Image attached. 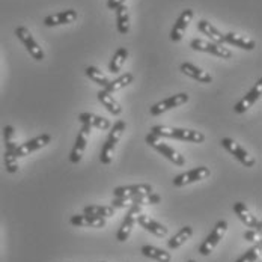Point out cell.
I'll list each match as a JSON object with an SVG mask.
<instances>
[{"instance_id":"obj_14","label":"cell","mask_w":262,"mask_h":262,"mask_svg":"<svg viewBox=\"0 0 262 262\" xmlns=\"http://www.w3.org/2000/svg\"><path fill=\"white\" fill-rule=\"evenodd\" d=\"M91 128L92 127H89L86 124H81V128H80L79 134H77L74 148H73L71 156H70V160H71L73 164H77V163L81 161L83 154H84V149H86V145H88V134L91 133Z\"/></svg>"},{"instance_id":"obj_10","label":"cell","mask_w":262,"mask_h":262,"mask_svg":"<svg viewBox=\"0 0 262 262\" xmlns=\"http://www.w3.org/2000/svg\"><path fill=\"white\" fill-rule=\"evenodd\" d=\"M211 175L210 169L205 167V166H199V167H194L191 170H187L181 175L175 177L173 178V185L175 187H184V185H188V184L198 183V181H202V180H207Z\"/></svg>"},{"instance_id":"obj_13","label":"cell","mask_w":262,"mask_h":262,"mask_svg":"<svg viewBox=\"0 0 262 262\" xmlns=\"http://www.w3.org/2000/svg\"><path fill=\"white\" fill-rule=\"evenodd\" d=\"M262 95V79H259L256 83H255V86L234 105V112L238 113V115H241V113H246L252 105L255 104L259 98H261Z\"/></svg>"},{"instance_id":"obj_2","label":"cell","mask_w":262,"mask_h":262,"mask_svg":"<svg viewBox=\"0 0 262 262\" xmlns=\"http://www.w3.org/2000/svg\"><path fill=\"white\" fill-rule=\"evenodd\" d=\"M125 127H127L125 121H118L113 127H110L108 136H107L104 145L101 148V152H100V160H101L103 164H110L112 163V160H113V151L116 148V143L122 137V134L125 131Z\"/></svg>"},{"instance_id":"obj_6","label":"cell","mask_w":262,"mask_h":262,"mask_svg":"<svg viewBox=\"0 0 262 262\" xmlns=\"http://www.w3.org/2000/svg\"><path fill=\"white\" fill-rule=\"evenodd\" d=\"M15 35H17V38L23 42V46L26 47V50L29 52V54H30L35 60H38V62L44 60L46 54L42 52V49L39 47V44L35 41V38L32 36V33L29 32L27 27H17V29H15Z\"/></svg>"},{"instance_id":"obj_24","label":"cell","mask_w":262,"mask_h":262,"mask_svg":"<svg viewBox=\"0 0 262 262\" xmlns=\"http://www.w3.org/2000/svg\"><path fill=\"white\" fill-rule=\"evenodd\" d=\"M116 26H118V32L121 35H127L130 32V11L127 8V5H121L116 9Z\"/></svg>"},{"instance_id":"obj_37","label":"cell","mask_w":262,"mask_h":262,"mask_svg":"<svg viewBox=\"0 0 262 262\" xmlns=\"http://www.w3.org/2000/svg\"><path fill=\"white\" fill-rule=\"evenodd\" d=\"M187 262H196V261H193V259H190V261H187Z\"/></svg>"},{"instance_id":"obj_3","label":"cell","mask_w":262,"mask_h":262,"mask_svg":"<svg viewBox=\"0 0 262 262\" xmlns=\"http://www.w3.org/2000/svg\"><path fill=\"white\" fill-rule=\"evenodd\" d=\"M15 130L12 125H5L3 127V140H5V167L9 173H15L18 170V163H17V143L14 140Z\"/></svg>"},{"instance_id":"obj_36","label":"cell","mask_w":262,"mask_h":262,"mask_svg":"<svg viewBox=\"0 0 262 262\" xmlns=\"http://www.w3.org/2000/svg\"><path fill=\"white\" fill-rule=\"evenodd\" d=\"M124 3H125V0H108V2H107V8L115 11L118 6H121V5H124Z\"/></svg>"},{"instance_id":"obj_20","label":"cell","mask_w":262,"mask_h":262,"mask_svg":"<svg viewBox=\"0 0 262 262\" xmlns=\"http://www.w3.org/2000/svg\"><path fill=\"white\" fill-rule=\"evenodd\" d=\"M71 225L77 228H104L105 219L89 214H76L71 217Z\"/></svg>"},{"instance_id":"obj_30","label":"cell","mask_w":262,"mask_h":262,"mask_svg":"<svg viewBox=\"0 0 262 262\" xmlns=\"http://www.w3.org/2000/svg\"><path fill=\"white\" fill-rule=\"evenodd\" d=\"M133 80H134V76H133L131 73H125V74L119 76L118 79H115L113 81H110V83L105 86L104 89L108 92V94H113V92L121 91V89H124L125 86H128L130 83H133Z\"/></svg>"},{"instance_id":"obj_7","label":"cell","mask_w":262,"mask_h":262,"mask_svg":"<svg viewBox=\"0 0 262 262\" xmlns=\"http://www.w3.org/2000/svg\"><path fill=\"white\" fill-rule=\"evenodd\" d=\"M220 143H222V146H223L228 152H231L243 166H246V167H253V166H255V158L252 157L239 143H236L234 139H231V137H223V139L220 140Z\"/></svg>"},{"instance_id":"obj_25","label":"cell","mask_w":262,"mask_h":262,"mask_svg":"<svg viewBox=\"0 0 262 262\" xmlns=\"http://www.w3.org/2000/svg\"><path fill=\"white\" fill-rule=\"evenodd\" d=\"M198 29H199V32H202L204 35H207L208 38H210L211 42H215V44H225V36H223V33L222 32H219L215 27L211 25L210 21H207V20H201L199 23H198Z\"/></svg>"},{"instance_id":"obj_22","label":"cell","mask_w":262,"mask_h":262,"mask_svg":"<svg viewBox=\"0 0 262 262\" xmlns=\"http://www.w3.org/2000/svg\"><path fill=\"white\" fill-rule=\"evenodd\" d=\"M79 121L81 124H86L89 127H95V128L101 131L110 130V127H112L108 119H105L103 116H98V115H94V113H89V112L80 113Z\"/></svg>"},{"instance_id":"obj_23","label":"cell","mask_w":262,"mask_h":262,"mask_svg":"<svg viewBox=\"0 0 262 262\" xmlns=\"http://www.w3.org/2000/svg\"><path fill=\"white\" fill-rule=\"evenodd\" d=\"M225 42L234 46V47H238L241 50H253L256 47L255 41L247 38V36H243V35H238V33H234V32H229V33H225Z\"/></svg>"},{"instance_id":"obj_16","label":"cell","mask_w":262,"mask_h":262,"mask_svg":"<svg viewBox=\"0 0 262 262\" xmlns=\"http://www.w3.org/2000/svg\"><path fill=\"white\" fill-rule=\"evenodd\" d=\"M149 193H152V185L149 184H133V185L116 187L113 190L115 198H134V196H145Z\"/></svg>"},{"instance_id":"obj_17","label":"cell","mask_w":262,"mask_h":262,"mask_svg":"<svg viewBox=\"0 0 262 262\" xmlns=\"http://www.w3.org/2000/svg\"><path fill=\"white\" fill-rule=\"evenodd\" d=\"M77 20V11L74 9H67V11H60L52 14L49 17L44 18V25L47 27L62 26V25H71Z\"/></svg>"},{"instance_id":"obj_18","label":"cell","mask_w":262,"mask_h":262,"mask_svg":"<svg viewBox=\"0 0 262 262\" xmlns=\"http://www.w3.org/2000/svg\"><path fill=\"white\" fill-rule=\"evenodd\" d=\"M191 18H193V9H185L181 12V15L178 17L177 23L173 25L172 30H170V39L173 42H180L183 39L184 32L190 25Z\"/></svg>"},{"instance_id":"obj_29","label":"cell","mask_w":262,"mask_h":262,"mask_svg":"<svg viewBox=\"0 0 262 262\" xmlns=\"http://www.w3.org/2000/svg\"><path fill=\"white\" fill-rule=\"evenodd\" d=\"M191 235H193V228L191 226H185V228H183L180 232H177L175 235L167 241L169 249H173L175 250V249L181 247L183 244H185L191 238Z\"/></svg>"},{"instance_id":"obj_15","label":"cell","mask_w":262,"mask_h":262,"mask_svg":"<svg viewBox=\"0 0 262 262\" xmlns=\"http://www.w3.org/2000/svg\"><path fill=\"white\" fill-rule=\"evenodd\" d=\"M234 212L236 214V217L247 226V228H250V229H253V231H258V232H261L262 231V223L261 220H258L250 210L246 207V204H243V202H236L234 204Z\"/></svg>"},{"instance_id":"obj_32","label":"cell","mask_w":262,"mask_h":262,"mask_svg":"<svg viewBox=\"0 0 262 262\" xmlns=\"http://www.w3.org/2000/svg\"><path fill=\"white\" fill-rule=\"evenodd\" d=\"M84 74L89 77V79L92 80L94 83H97V84H100L103 89H104L105 86L110 83V80L108 77L105 76L104 73L101 71V70H98L97 67H86V70H84Z\"/></svg>"},{"instance_id":"obj_4","label":"cell","mask_w":262,"mask_h":262,"mask_svg":"<svg viewBox=\"0 0 262 262\" xmlns=\"http://www.w3.org/2000/svg\"><path fill=\"white\" fill-rule=\"evenodd\" d=\"M145 142H146L151 148H154L156 151H158L161 156H164L169 161H172L173 164H177V166H184V164H185V158H184V156H181L177 149H173V148L169 146L167 143H164V142L161 140V137H158L156 134L149 133V134L145 137Z\"/></svg>"},{"instance_id":"obj_34","label":"cell","mask_w":262,"mask_h":262,"mask_svg":"<svg viewBox=\"0 0 262 262\" xmlns=\"http://www.w3.org/2000/svg\"><path fill=\"white\" fill-rule=\"evenodd\" d=\"M243 236H244V239H247V241H252V243H259V241H261V232H258V231H253V229H250V231H246Z\"/></svg>"},{"instance_id":"obj_33","label":"cell","mask_w":262,"mask_h":262,"mask_svg":"<svg viewBox=\"0 0 262 262\" xmlns=\"http://www.w3.org/2000/svg\"><path fill=\"white\" fill-rule=\"evenodd\" d=\"M261 253V241L258 244H255L253 247H250L243 256H239L235 262H256Z\"/></svg>"},{"instance_id":"obj_21","label":"cell","mask_w":262,"mask_h":262,"mask_svg":"<svg viewBox=\"0 0 262 262\" xmlns=\"http://www.w3.org/2000/svg\"><path fill=\"white\" fill-rule=\"evenodd\" d=\"M180 70H181L183 74L191 77L193 80H198V81H201V83H211V81H212V77H211L207 71H204L202 68L196 67V65L191 63V62H184V63H181Z\"/></svg>"},{"instance_id":"obj_11","label":"cell","mask_w":262,"mask_h":262,"mask_svg":"<svg viewBox=\"0 0 262 262\" xmlns=\"http://www.w3.org/2000/svg\"><path fill=\"white\" fill-rule=\"evenodd\" d=\"M50 142H52V136H50V134H41V136H36V137H33V139H30V140H27V142H25V143H21L20 146H17V149H15V156H17V158L27 157V156H30L32 152H35V151H38V149H41V148L47 146Z\"/></svg>"},{"instance_id":"obj_9","label":"cell","mask_w":262,"mask_h":262,"mask_svg":"<svg viewBox=\"0 0 262 262\" xmlns=\"http://www.w3.org/2000/svg\"><path fill=\"white\" fill-rule=\"evenodd\" d=\"M188 94H185V92H181V94H177V95H172V97H169V98H164V100H161V101H158L157 104H154L151 108H149V113L152 115V116H160V115H163V113H166V112H169V110H172V108H177V107H180V105L185 104L187 101H188Z\"/></svg>"},{"instance_id":"obj_8","label":"cell","mask_w":262,"mask_h":262,"mask_svg":"<svg viewBox=\"0 0 262 262\" xmlns=\"http://www.w3.org/2000/svg\"><path fill=\"white\" fill-rule=\"evenodd\" d=\"M190 47L196 52H204L214 54L220 59H231L232 57V52L226 47H222L220 44H215V42H211V41H205V39H199V38H194L190 44Z\"/></svg>"},{"instance_id":"obj_31","label":"cell","mask_w":262,"mask_h":262,"mask_svg":"<svg viewBox=\"0 0 262 262\" xmlns=\"http://www.w3.org/2000/svg\"><path fill=\"white\" fill-rule=\"evenodd\" d=\"M84 214L101 217V219H108V217L115 215V208L105 207V205H88V207H84Z\"/></svg>"},{"instance_id":"obj_19","label":"cell","mask_w":262,"mask_h":262,"mask_svg":"<svg viewBox=\"0 0 262 262\" xmlns=\"http://www.w3.org/2000/svg\"><path fill=\"white\" fill-rule=\"evenodd\" d=\"M137 223H139L145 231H149L151 234H154L156 236L163 238V236L167 235V228L163 226L161 223H158L157 220H154L152 217H149L148 214H139Z\"/></svg>"},{"instance_id":"obj_1","label":"cell","mask_w":262,"mask_h":262,"mask_svg":"<svg viewBox=\"0 0 262 262\" xmlns=\"http://www.w3.org/2000/svg\"><path fill=\"white\" fill-rule=\"evenodd\" d=\"M151 133L158 137H167V139H177L181 142H191V143H202L205 140L204 133L196 130H185L178 127H169V125H154Z\"/></svg>"},{"instance_id":"obj_5","label":"cell","mask_w":262,"mask_h":262,"mask_svg":"<svg viewBox=\"0 0 262 262\" xmlns=\"http://www.w3.org/2000/svg\"><path fill=\"white\" fill-rule=\"evenodd\" d=\"M226 231H228V222H226V220H219L217 225L214 226L212 232H211L210 235L205 238V241L201 244L199 253H201L202 256H208V255H211L212 250H214V249L217 247V244L220 243V239H222L223 235L226 234Z\"/></svg>"},{"instance_id":"obj_26","label":"cell","mask_w":262,"mask_h":262,"mask_svg":"<svg viewBox=\"0 0 262 262\" xmlns=\"http://www.w3.org/2000/svg\"><path fill=\"white\" fill-rule=\"evenodd\" d=\"M142 255L143 256H146V258H149V259H154V261L157 262H170L172 261V255L169 253V252H166V250H163V249H158L156 246H143L142 247Z\"/></svg>"},{"instance_id":"obj_12","label":"cell","mask_w":262,"mask_h":262,"mask_svg":"<svg viewBox=\"0 0 262 262\" xmlns=\"http://www.w3.org/2000/svg\"><path fill=\"white\" fill-rule=\"evenodd\" d=\"M139 214H142V207L140 205H130V210L127 212V215H125V219H124V222H122V225H121V228L118 231V235H116L118 241L124 243V241H127L130 238Z\"/></svg>"},{"instance_id":"obj_35","label":"cell","mask_w":262,"mask_h":262,"mask_svg":"<svg viewBox=\"0 0 262 262\" xmlns=\"http://www.w3.org/2000/svg\"><path fill=\"white\" fill-rule=\"evenodd\" d=\"M146 201H148V205H157L161 202V196L157 194V193H149L148 196H146Z\"/></svg>"},{"instance_id":"obj_28","label":"cell","mask_w":262,"mask_h":262,"mask_svg":"<svg viewBox=\"0 0 262 262\" xmlns=\"http://www.w3.org/2000/svg\"><path fill=\"white\" fill-rule=\"evenodd\" d=\"M127 57H128V50H127L125 47L118 49L116 53L113 54L110 63H108V71H110L112 74H118V73L122 70V67H124V63H125Z\"/></svg>"},{"instance_id":"obj_27","label":"cell","mask_w":262,"mask_h":262,"mask_svg":"<svg viewBox=\"0 0 262 262\" xmlns=\"http://www.w3.org/2000/svg\"><path fill=\"white\" fill-rule=\"evenodd\" d=\"M97 98L101 104L104 105L105 108L112 113V115H121L122 113V107L121 104L113 98L112 94H108L105 89H101L98 94H97Z\"/></svg>"}]
</instances>
